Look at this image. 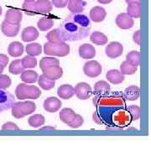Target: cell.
Masks as SVG:
<instances>
[{"label":"cell","instance_id":"6da1fadb","mask_svg":"<svg viewBox=\"0 0 151 151\" xmlns=\"http://www.w3.org/2000/svg\"><path fill=\"white\" fill-rule=\"evenodd\" d=\"M59 29L65 41L80 40L89 35L90 19L81 14H71L63 20Z\"/></svg>","mask_w":151,"mask_h":151},{"label":"cell","instance_id":"7a4b0ae2","mask_svg":"<svg viewBox=\"0 0 151 151\" xmlns=\"http://www.w3.org/2000/svg\"><path fill=\"white\" fill-rule=\"evenodd\" d=\"M93 103L97 107H124L125 99L124 95L116 92L103 96L97 95L93 98Z\"/></svg>","mask_w":151,"mask_h":151},{"label":"cell","instance_id":"3957f363","mask_svg":"<svg viewBox=\"0 0 151 151\" xmlns=\"http://www.w3.org/2000/svg\"><path fill=\"white\" fill-rule=\"evenodd\" d=\"M41 95L40 88L36 86H29L27 83H20L15 89V96L19 100L38 99Z\"/></svg>","mask_w":151,"mask_h":151},{"label":"cell","instance_id":"277c9868","mask_svg":"<svg viewBox=\"0 0 151 151\" xmlns=\"http://www.w3.org/2000/svg\"><path fill=\"white\" fill-rule=\"evenodd\" d=\"M36 109L35 103L32 101L18 102L14 103L12 107V115L17 119H20L27 115L33 113Z\"/></svg>","mask_w":151,"mask_h":151},{"label":"cell","instance_id":"5b68a950","mask_svg":"<svg viewBox=\"0 0 151 151\" xmlns=\"http://www.w3.org/2000/svg\"><path fill=\"white\" fill-rule=\"evenodd\" d=\"M44 53L51 56L64 57L70 54V45L65 43L55 44L47 42L44 45Z\"/></svg>","mask_w":151,"mask_h":151},{"label":"cell","instance_id":"8992f818","mask_svg":"<svg viewBox=\"0 0 151 151\" xmlns=\"http://www.w3.org/2000/svg\"><path fill=\"white\" fill-rule=\"evenodd\" d=\"M83 71L86 76L94 78L101 75L103 71V67L97 60H89L85 63L83 66Z\"/></svg>","mask_w":151,"mask_h":151},{"label":"cell","instance_id":"52a82bcc","mask_svg":"<svg viewBox=\"0 0 151 151\" xmlns=\"http://www.w3.org/2000/svg\"><path fill=\"white\" fill-rule=\"evenodd\" d=\"M75 95L81 100H87L92 96V87L86 82H79L74 87Z\"/></svg>","mask_w":151,"mask_h":151},{"label":"cell","instance_id":"ba28073f","mask_svg":"<svg viewBox=\"0 0 151 151\" xmlns=\"http://www.w3.org/2000/svg\"><path fill=\"white\" fill-rule=\"evenodd\" d=\"M124 52V46L123 45L117 41H113L109 43L105 49V53L107 56L111 59H116L122 55Z\"/></svg>","mask_w":151,"mask_h":151},{"label":"cell","instance_id":"9c48e42d","mask_svg":"<svg viewBox=\"0 0 151 151\" xmlns=\"http://www.w3.org/2000/svg\"><path fill=\"white\" fill-rule=\"evenodd\" d=\"M14 103V97L10 92L0 89V113L9 109Z\"/></svg>","mask_w":151,"mask_h":151},{"label":"cell","instance_id":"30bf717a","mask_svg":"<svg viewBox=\"0 0 151 151\" xmlns=\"http://www.w3.org/2000/svg\"><path fill=\"white\" fill-rule=\"evenodd\" d=\"M131 116L128 110H119L113 113V121L118 126H126L131 122Z\"/></svg>","mask_w":151,"mask_h":151},{"label":"cell","instance_id":"8fae6325","mask_svg":"<svg viewBox=\"0 0 151 151\" xmlns=\"http://www.w3.org/2000/svg\"><path fill=\"white\" fill-rule=\"evenodd\" d=\"M116 24L121 29H129L134 26V21L127 13H122L116 18Z\"/></svg>","mask_w":151,"mask_h":151},{"label":"cell","instance_id":"7c38bea8","mask_svg":"<svg viewBox=\"0 0 151 151\" xmlns=\"http://www.w3.org/2000/svg\"><path fill=\"white\" fill-rule=\"evenodd\" d=\"M20 24H11L4 21L1 24V31L8 37H14L19 32Z\"/></svg>","mask_w":151,"mask_h":151},{"label":"cell","instance_id":"4fadbf2b","mask_svg":"<svg viewBox=\"0 0 151 151\" xmlns=\"http://www.w3.org/2000/svg\"><path fill=\"white\" fill-rule=\"evenodd\" d=\"M61 101L55 97H50L46 98L44 102V108L48 113H55L61 108Z\"/></svg>","mask_w":151,"mask_h":151},{"label":"cell","instance_id":"5bb4252c","mask_svg":"<svg viewBox=\"0 0 151 151\" xmlns=\"http://www.w3.org/2000/svg\"><path fill=\"white\" fill-rule=\"evenodd\" d=\"M42 72H43V75L45 76L47 78L53 81H56L63 75V69L60 65H53V66L45 69L42 70Z\"/></svg>","mask_w":151,"mask_h":151},{"label":"cell","instance_id":"9a60e30c","mask_svg":"<svg viewBox=\"0 0 151 151\" xmlns=\"http://www.w3.org/2000/svg\"><path fill=\"white\" fill-rule=\"evenodd\" d=\"M22 18H23V14L19 9H9L6 12L4 21L11 24H20Z\"/></svg>","mask_w":151,"mask_h":151},{"label":"cell","instance_id":"2e32d148","mask_svg":"<svg viewBox=\"0 0 151 151\" xmlns=\"http://www.w3.org/2000/svg\"><path fill=\"white\" fill-rule=\"evenodd\" d=\"M107 16V12L101 6H95L90 10V19L95 23L103 22Z\"/></svg>","mask_w":151,"mask_h":151},{"label":"cell","instance_id":"e0dca14e","mask_svg":"<svg viewBox=\"0 0 151 151\" xmlns=\"http://www.w3.org/2000/svg\"><path fill=\"white\" fill-rule=\"evenodd\" d=\"M40 35V33L37 30V29L33 26L24 28L23 29L21 34V39L24 42H30L37 40Z\"/></svg>","mask_w":151,"mask_h":151},{"label":"cell","instance_id":"ac0fdd59","mask_svg":"<svg viewBox=\"0 0 151 151\" xmlns=\"http://www.w3.org/2000/svg\"><path fill=\"white\" fill-rule=\"evenodd\" d=\"M79 55L82 59L89 60L94 58L96 55V50L94 46L90 44H83L78 49Z\"/></svg>","mask_w":151,"mask_h":151},{"label":"cell","instance_id":"d6986e66","mask_svg":"<svg viewBox=\"0 0 151 151\" xmlns=\"http://www.w3.org/2000/svg\"><path fill=\"white\" fill-rule=\"evenodd\" d=\"M106 78L108 79L109 82L113 83L114 85L121 84L125 79L124 74L120 70H116V69L108 70L106 74Z\"/></svg>","mask_w":151,"mask_h":151},{"label":"cell","instance_id":"ffe728a7","mask_svg":"<svg viewBox=\"0 0 151 151\" xmlns=\"http://www.w3.org/2000/svg\"><path fill=\"white\" fill-rule=\"evenodd\" d=\"M57 94L59 97L61 99H65L68 100L74 96L75 94V89L72 86H70L69 84H65V85H61L58 87L57 89Z\"/></svg>","mask_w":151,"mask_h":151},{"label":"cell","instance_id":"44dd1931","mask_svg":"<svg viewBox=\"0 0 151 151\" xmlns=\"http://www.w3.org/2000/svg\"><path fill=\"white\" fill-rule=\"evenodd\" d=\"M140 89L137 86H130L127 87L124 92V97L128 101H136L139 97Z\"/></svg>","mask_w":151,"mask_h":151},{"label":"cell","instance_id":"7402d4cb","mask_svg":"<svg viewBox=\"0 0 151 151\" xmlns=\"http://www.w3.org/2000/svg\"><path fill=\"white\" fill-rule=\"evenodd\" d=\"M86 4L84 0H69L67 6L72 14H81L84 10Z\"/></svg>","mask_w":151,"mask_h":151},{"label":"cell","instance_id":"603a6c76","mask_svg":"<svg viewBox=\"0 0 151 151\" xmlns=\"http://www.w3.org/2000/svg\"><path fill=\"white\" fill-rule=\"evenodd\" d=\"M35 6L37 9L38 14H46L52 10V4L50 2V0H37L35 2Z\"/></svg>","mask_w":151,"mask_h":151},{"label":"cell","instance_id":"cb8c5ba5","mask_svg":"<svg viewBox=\"0 0 151 151\" xmlns=\"http://www.w3.org/2000/svg\"><path fill=\"white\" fill-rule=\"evenodd\" d=\"M8 53L13 57H19L24 53V46L20 42H12L8 47Z\"/></svg>","mask_w":151,"mask_h":151},{"label":"cell","instance_id":"d4e9b609","mask_svg":"<svg viewBox=\"0 0 151 151\" xmlns=\"http://www.w3.org/2000/svg\"><path fill=\"white\" fill-rule=\"evenodd\" d=\"M111 87L107 81H98L94 85V91L97 93V95L103 96L110 93Z\"/></svg>","mask_w":151,"mask_h":151},{"label":"cell","instance_id":"484cf974","mask_svg":"<svg viewBox=\"0 0 151 151\" xmlns=\"http://www.w3.org/2000/svg\"><path fill=\"white\" fill-rule=\"evenodd\" d=\"M76 114V113H75V111L71 108H63L60 113V119L64 124L69 125V124L75 118Z\"/></svg>","mask_w":151,"mask_h":151},{"label":"cell","instance_id":"4316f807","mask_svg":"<svg viewBox=\"0 0 151 151\" xmlns=\"http://www.w3.org/2000/svg\"><path fill=\"white\" fill-rule=\"evenodd\" d=\"M45 37L48 40L49 42H51V43L62 44L65 42L63 37H62V35H61V34L60 32L59 29H55L53 30L50 31L46 35Z\"/></svg>","mask_w":151,"mask_h":151},{"label":"cell","instance_id":"83f0119b","mask_svg":"<svg viewBox=\"0 0 151 151\" xmlns=\"http://www.w3.org/2000/svg\"><path fill=\"white\" fill-rule=\"evenodd\" d=\"M38 73L35 70H24L20 75V79L24 83H35L38 81Z\"/></svg>","mask_w":151,"mask_h":151},{"label":"cell","instance_id":"f1b7e54d","mask_svg":"<svg viewBox=\"0 0 151 151\" xmlns=\"http://www.w3.org/2000/svg\"><path fill=\"white\" fill-rule=\"evenodd\" d=\"M90 40L92 43L97 45H104L108 43V37L102 32L99 31H95L90 36Z\"/></svg>","mask_w":151,"mask_h":151},{"label":"cell","instance_id":"f546056e","mask_svg":"<svg viewBox=\"0 0 151 151\" xmlns=\"http://www.w3.org/2000/svg\"><path fill=\"white\" fill-rule=\"evenodd\" d=\"M38 83H39V86H40L43 90H46V91L54 88L55 86V81L49 79L43 74L38 77Z\"/></svg>","mask_w":151,"mask_h":151},{"label":"cell","instance_id":"4dcf8cb0","mask_svg":"<svg viewBox=\"0 0 151 151\" xmlns=\"http://www.w3.org/2000/svg\"><path fill=\"white\" fill-rule=\"evenodd\" d=\"M127 14L133 19H138L141 16L140 3L130 4L127 8Z\"/></svg>","mask_w":151,"mask_h":151},{"label":"cell","instance_id":"1f68e13d","mask_svg":"<svg viewBox=\"0 0 151 151\" xmlns=\"http://www.w3.org/2000/svg\"><path fill=\"white\" fill-rule=\"evenodd\" d=\"M53 65H60L59 60L55 57H43L40 61V68L41 70H44Z\"/></svg>","mask_w":151,"mask_h":151},{"label":"cell","instance_id":"d6a6232c","mask_svg":"<svg viewBox=\"0 0 151 151\" xmlns=\"http://www.w3.org/2000/svg\"><path fill=\"white\" fill-rule=\"evenodd\" d=\"M45 122V119L41 114H35L28 119V124L32 128H39L42 126Z\"/></svg>","mask_w":151,"mask_h":151},{"label":"cell","instance_id":"836d02e7","mask_svg":"<svg viewBox=\"0 0 151 151\" xmlns=\"http://www.w3.org/2000/svg\"><path fill=\"white\" fill-rule=\"evenodd\" d=\"M24 70H25V68L22 65L21 60L19 59L13 60L9 65V72L13 75H19Z\"/></svg>","mask_w":151,"mask_h":151},{"label":"cell","instance_id":"e575fe53","mask_svg":"<svg viewBox=\"0 0 151 151\" xmlns=\"http://www.w3.org/2000/svg\"><path fill=\"white\" fill-rule=\"evenodd\" d=\"M138 66L132 65L129 61L125 60L120 65V71L125 75H134L137 71Z\"/></svg>","mask_w":151,"mask_h":151},{"label":"cell","instance_id":"d590c367","mask_svg":"<svg viewBox=\"0 0 151 151\" xmlns=\"http://www.w3.org/2000/svg\"><path fill=\"white\" fill-rule=\"evenodd\" d=\"M54 25V21L49 18H42L37 23V27L40 31H47Z\"/></svg>","mask_w":151,"mask_h":151},{"label":"cell","instance_id":"8d00e7d4","mask_svg":"<svg viewBox=\"0 0 151 151\" xmlns=\"http://www.w3.org/2000/svg\"><path fill=\"white\" fill-rule=\"evenodd\" d=\"M25 51L27 52L28 55H30L33 56H36L41 54L42 52V47L40 44L32 43L29 44L25 47Z\"/></svg>","mask_w":151,"mask_h":151},{"label":"cell","instance_id":"74e56055","mask_svg":"<svg viewBox=\"0 0 151 151\" xmlns=\"http://www.w3.org/2000/svg\"><path fill=\"white\" fill-rule=\"evenodd\" d=\"M126 60L129 61L132 65L139 66L140 65V53L137 50L130 51L126 55Z\"/></svg>","mask_w":151,"mask_h":151},{"label":"cell","instance_id":"f35d334b","mask_svg":"<svg viewBox=\"0 0 151 151\" xmlns=\"http://www.w3.org/2000/svg\"><path fill=\"white\" fill-rule=\"evenodd\" d=\"M21 63L25 69H28V68L31 69V68H35L36 66L37 60L35 58V56L28 55L21 60Z\"/></svg>","mask_w":151,"mask_h":151},{"label":"cell","instance_id":"ab89813d","mask_svg":"<svg viewBox=\"0 0 151 151\" xmlns=\"http://www.w3.org/2000/svg\"><path fill=\"white\" fill-rule=\"evenodd\" d=\"M22 8H23V10L24 11L25 14H28V15H35V14H38L35 1L34 2H26V1H24Z\"/></svg>","mask_w":151,"mask_h":151},{"label":"cell","instance_id":"60d3db41","mask_svg":"<svg viewBox=\"0 0 151 151\" xmlns=\"http://www.w3.org/2000/svg\"><path fill=\"white\" fill-rule=\"evenodd\" d=\"M127 110L129 111L130 116H131V119L134 121H136L139 119L141 113V108L139 106H136V105H131L129 107H128Z\"/></svg>","mask_w":151,"mask_h":151},{"label":"cell","instance_id":"b9f144b4","mask_svg":"<svg viewBox=\"0 0 151 151\" xmlns=\"http://www.w3.org/2000/svg\"><path fill=\"white\" fill-rule=\"evenodd\" d=\"M11 81L10 77L7 75H0V89L5 90L7 88H9L11 86Z\"/></svg>","mask_w":151,"mask_h":151},{"label":"cell","instance_id":"7bdbcfd3","mask_svg":"<svg viewBox=\"0 0 151 151\" xmlns=\"http://www.w3.org/2000/svg\"><path fill=\"white\" fill-rule=\"evenodd\" d=\"M84 123V119L81 117L80 114H76L75 118L70 122L68 126H70L71 129H78L81 127Z\"/></svg>","mask_w":151,"mask_h":151},{"label":"cell","instance_id":"ee69618b","mask_svg":"<svg viewBox=\"0 0 151 151\" xmlns=\"http://www.w3.org/2000/svg\"><path fill=\"white\" fill-rule=\"evenodd\" d=\"M2 129L3 130H10V131H16V130H19V128L17 126L16 124L12 123V122H8L5 123L2 126Z\"/></svg>","mask_w":151,"mask_h":151},{"label":"cell","instance_id":"f6af8a7d","mask_svg":"<svg viewBox=\"0 0 151 151\" xmlns=\"http://www.w3.org/2000/svg\"><path fill=\"white\" fill-rule=\"evenodd\" d=\"M55 8H65L68 4L69 0H51Z\"/></svg>","mask_w":151,"mask_h":151},{"label":"cell","instance_id":"bcb514c9","mask_svg":"<svg viewBox=\"0 0 151 151\" xmlns=\"http://www.w3.org/2000/svg\"><path fill=\"white\" fill-rule=\"evenodd\" d=\"M9 57L4 54H0V65L1 66H3L4 68L5 67L6 65H8V63H9Z\"/></svg>","mask_w":151,"mask_h":151},{"label":"cell","instance_id":"7dc6e473","mask_svg":"<svg viewBox=\"0 0 151 151\" xmlns=\"http://www.w3.org/2000/svg\"><path fill=\"white\" fill-rule=\"evenodd\" d=\"M133 40L134 41V43H136L137 45H140L141 43V32L140 30H137L136 32L133 35Z\"/></svg>","mask_w":151,"mask_h":151},{"label":"cell","instance_id":"c3c4849f","mask_svg":"<svg viewBox=\"0 0 151 151\" xmlns=\"http://www.w3.org/2000/svg\"><path fill=\"white\" fill-rule=\"evenodd\" d=\"M92 119H93V121L95 123H97V124H103V120L101 119V116L99 115L98 112H95L92 115Z\"/></svg>","mask_w":151,"mask_h":151},{"label":"cell","instance_id":"681fc988","mask_svg":"<svg viewBox=\"0 0 151 151\" xmlns=\"http://www.w3.org/2000/svg\"><path fill=\"white\" fill-rule=\"evenodd\" d=\"M56 128L53 127V126H45L43 128H41V130H54Z\"/></svg>","mask_w":151,"mask_h":151},{"label":"cell","instance_id":"f907efd6","mask_svg":"<svg viewBox=\"0 0 151 151\" xmlns=\"http://www.w3.org/2000/svg\"><path fill=\"white\" fill-rule=\"evenodd\" d=\"M97 1L101 4H110L113 0H97Z\"/></svg>","mask_w":151,"mask_h":151},{"label":"cell","instance_id":"816d5d0a","mask_svg":"<svg viewBox=\"0 0 151 151\" xmlns=\"http://www.w3.org/2000/svg\"><path fill=\"white\" fill-rule=\"evenodd\" d=\"M125 2L128 4H134V3H140L141 0H125Z\"/></svg>","mask_w":151,"mask_h":151},{"label":"cell","instance_id":"f5cc1de1","mask_svg":"<svg viewBox=\"0 0 151 151\" xmlns=\"http://www.w3.org/2000/svg\"><path fill=\"white\" fill-rule=\"evenodd\" d=\"M4 68L3 66H1V65H0V75H1V74H2V72L4 71Z\"/></svg>","mask_w":151,"mask_h":151},{"label":"cell","instance_id":"db71d44e","mask_svg":"<svg viewBox=\"0 0 151 151\" xmlns=\"http://www.w3.org/2000/svg\"><path fill=\"white\" fill-rule=\"evenodd\" d=\"M2 15V7L0 6V16Z\"/></svg>","mask_w":151,"mask_h":151},{"label":"cell","instance_id":"11a10c76","mask_svg":"<svg viewBox=\"0 0 151 151\" xmlns=\"http://www.w3.org/2000/svg\"><path fill=\"white\" fill-rule=\"evenodd\" d=\"M24 1H26V2H34L35 0H24Z\"/></svg>","mask_w":151,"mask_h":151}]
</instances>
